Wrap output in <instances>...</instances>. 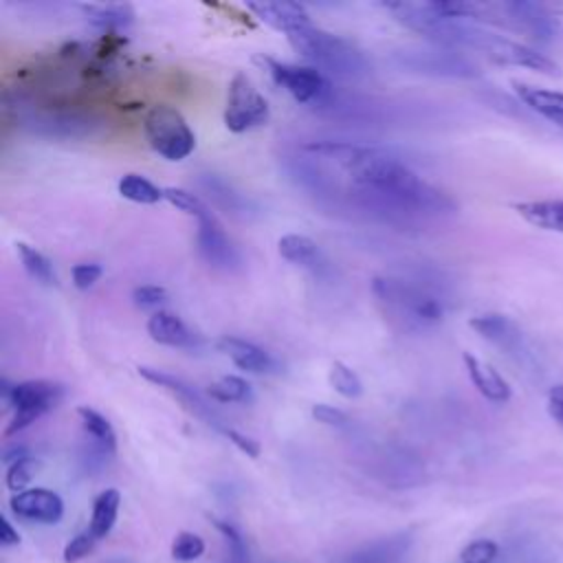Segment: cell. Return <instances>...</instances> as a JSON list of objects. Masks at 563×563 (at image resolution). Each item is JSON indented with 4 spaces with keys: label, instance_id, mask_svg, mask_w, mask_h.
I'll list each match as a JSON object with an SVG mask.
<instances>
[{
    "label": "cell",
    "instance_id": "cell-1",
    "mask_svg": "<svg viewBox=\"0 0 563 563\" xmlns=\"http://www.w3.org/2000/svg\"><path fill=\"white\" fill-rule=\"evenodd\" d=\"M306 150L336 161L350 176V196L389 222L411 224L418 218H438L455 211L451 196L383 150L336 141L308 143Z\"/></svg>",
    "mask_w": 563,
    "mask_h": 563
},
{
    "label": "cell",
    "instance_id": "cell-2",
    "mask_svg": "<svg viewBox=\"0 0 563 563\" xmlns=\"http://www.w3.org/2000/svg\"><path fill=\"white\" fill-rule=\"evenodd\" d=\"M400 24L407 29L438 42L440 46L455 48V51H477L486 57H490L497 64L508 66H521L545 75H556L559 66L545 57L543 53L508 40L504 35H497L493 31H486L473 20L466 18H451L442 11L440 2H385L383 4Z\"/></svg>",
    "mask_w": 563,
    "mask_h": 563
},
{
    "label": "cell",
    "instance_id": "cell-3",
    "mask_svg": "<svg viewBox=\"0 0 563 563\" xmlns=\"http://www.w3.org/2000/svg\"><path fill=\"white\" fill-rule=\"evenodd\" d=\"M372 292L385 314L405 330H424L444 319V299L416 279L378 275Z\"/></svg>",
    "mask_w": 563,
    "mask_h": 563
},
{
    "label": "cell",
    "instance_id": "cell-4",
    "mask_svg": "<svg viewBox=\"0 0 563 563\" xmlns=\"http://www.w3.org/2000/svg\"><path fill=\"white\" fill-rule=\"evenodd\" d=\"M288 42L306 62H310L312 68L321 73L343 79H356L369 73V62L356 44L314 24L288 33Z\"/></svg>",
    "mask_w": 563,
    "mask_h": 563
},
{
    "label": "cell",
    "instance_id": "cell-5",
    "mask_svg": "<svg viewBox=\"0 0 563 563\" xmlns=\"http://www.w3.org/2000/svg\"><path fill=\"white\" fill-rule=\"evenodd\" d=\"M0 394L4 405L11 409V420L4 427V438H11L55 409L64 398V385L46 378H31L20 383H9L2 378Z\"/></svg>",
    "mask_w": 563,
    "mask_h": 563
},
{
    "label": "cell",
    "instance_id": "cell-6",
    "mask_svg": "<svg viewBox=\"0 0 563 563\" xmlns=\"http://www.w3.org/2000/svg\"><path fill=\"white\" fill-rule=\"evenodd\" d=\"M143 130L147 143L167 161H183L196 147V134L174 106L156 103L145 112Z\"/></svg>",
    "mask_w": 563,
    "mask_h": 563
},
{
    "label": "cell",
    "instance_id": "cell-7",
    "mask_svg": "<svg viewBox=\"0 0 563 563\" xmlns=\"http://www.w3.org/2000/svg\"><path fill=\"white\" fill-rule=\"evenodd\" d=\"M257 62L262 66H266L273 81L277 86H282L297 103L323 106L332 99V84L321 70H317L312 66L277 62L266 55L257 57Z\"/></svg>",
    "mask_w": 563,
    "mask_h": 563
},
{
    "label": "cell",
    "instance_id": "cell-8",
    "mask_svg": "<svg viewBox=\"0 0 563 563\" xmlns=\"http://www.w3.org/2000/svg\"><path fill=\"white\" fill-rule=\"evenodd\" d=\"M271 110L264 95L253 86L244 73H235L229 84L224 125L229 132L242 134L253 128H260L268 121Z\"/></svg>",
    "mask_w": 563,
    "mask_h": 563
},
{
    "label": "cell",
    "instance_id": "cell-9",
    "mask_svg": "<svg viewBox=\"0 0 563 563\" xmlns=\"http://www.w3.org/2000/svg\"><path fill=\"white\" fill-rule=\"evenodd\" d=\"M396 59L400 62V66L413 73H424L435 77H475L477 75V66L464 53L446 46H438V48L407 46L396 53Z\"/></svg>",
    "mask_w": 563,
    "mask_h": 563
},
{
    "label": "cell",
    "instance_id": "cell-10",
    "mask_svg": "<svg viewBox=\"0 0 563 563\" xmlns=\"http://www.w3.org/2000/svg\"><path fill=\"white\" fill-rule=\"evenodd\" d=\"M196 244L200 257L216 271L222 273H235L242 268V255L235 242L227 235L224 227L216 218V213L209 209L198 218V233Z\"/></svg>",
    "mask_w": 563,
    "mask_h": 563
},
{
    "label": "cell",
    "instance_id": "cell-11",
    "mask_svg": "<svg viewBox=\"0 0 563 563\" xmlns=\"http://www.w3.org/2000/svg\"><path fill=\"white\" fill-rule=\"evenodd\" d=\"M139 374L150 380L152 385L156 387H163L167 389L169 394H174L187 411H191L196 418H200L205 424H209L211 429H216L218 433H227L231 427L218 416V411L211 407V402L196 389L191 387L189 383H185L183 378L169 374V372H163V369H156V367H147V365H141L139 367Z\"/></svg>",
    "mask_w": 563,
    "mask_h": 563
},
{
    "label": "cell",
    "instance_id": "cell-12",
    "mask_svg": "<svg viewBox=\"0 0 563 563\" xmlns=\"http://www.w3.org/2000/svg\"><path fill=\"white\" fill-rule=\"evenodd\" d=\"M9 506L18 517L29 521L57 523L64 517L62 497L48 488H26L22 493H15Z\"/></svg>",
    "mask_w": 563,
    "mask_h": 563
},
{
    "label": "cell",
    "instance_id": "cell-13",
    "mask_svg": "<svg viewBox=\"0 0 563 563\" xmlns=\"http://www.w3.org/2000/svg\"><path fill=\"white\" fill-rule=\"evenodd\" d=\"M147 334L152 341L167 347L191 350L200 345V334H196L178 314L169 310H156L147 319Z\"/></svg>",
    "mask_w": 563,
    "mask_h": 563
},
{
    "label": "cell",
    "instance_id": "cell-14",
    "mask_svg": "<svg viewBox=\"0 0 563 563\" xmlns=\"http://www.w3.org/2000/svg\"><path fill=\"white\" fill-rule=\"evenodd\" d=\"M218 350L229 356L233 361L235 367L244 369V372H251V374H268V372H275L277 369V363L275 358L264 350L260 347L257 343L253 341H246V339H240V336H220L218 339Z\"/></svg>",
    "mask_w": 563,
    "mask_h": 563
},
{
    "label": "cell",
    "instance_id": "cell-15",
    "mask_svg": "<svg viewBox=\"0 0 563 563\" xmlns=\"http://www.w3.org/2000/svg\"><path fill=\"white\" fill-rule=\"evenodd\" d=\"M462 361H464V367H466V374L473 383V387L490 402H497V405H504L510 400L512 396V389L508 385V380L486 361L477 358L475 354L471 352H464L462 354Z\"/></svg>",
    "mask_w": 563,
    "mask_h": 563
},
{
    "label": "cell",
    "instance_id": "cell-16",
    "mask_svg": "<svg viewBox=\"0 0 563 563\" xmlns=\"http://www.w3.org/2000/svg\"><path fill=\"white\" fill-rule=\"evenodd\" d=\"M246 7L262 22H266L277 31H284L286 35L312 24L306 7L299 2H249Z\"/></svg>",
    "mask_w": 563,
    "mask_h": 563
},
{
    "label": "cell",
    "instance_id": "cell-17",
    "mask_svg": "<svg viewBox=\"0 0 563 563\" xmlns=\"http://www.w3.org/2000/svg\"><path fill=\"white\" fill-rule=\"evenodd\" d=\"M512 88H515V95L519 97V101L526 108L541 114L550 123L563 128V92L530 86V84H523V81H512Z\"/></svg>",
    "mask_w": 563,
    "mask_h": 563
},
{
    "label": "cell",
    "instance_id": "cell-18",
    "mask_svg": "<svg viewBox=\"0 0 563 563\" xmlns=\"http://www.w3.org/2000/svg\"><path fill=\"white\" fill-rule=\"evenodd\" d=\"M512 209L532 227L563 233V198H543V200H523L515 202Z\"/></svg>",
    "mask_w": 563,
    "mask_h": 563
},
{
    "label": "cell",
    "instance_id": "cell-19",
    "mask_svg": "<svg viewBox=\"0 0 563 563\" xmlns=\"http://www.w3.org/2000/svg\"><path fill=\"white\" fill-rule=\"evenodd\" d=\"M468 325L484 339L493 341L495 345L504 347V350H512L519 345V330L517 325L504 317V314H495V312H488V314H477L468 321Z\"/></svg>",
    "mask_w": 563,
    "mask_h": 563
},
{
    "label": "cell",
    "instance_id": "cell-20",
    "mask_svg": "<svg viewBox=\"0 0 563 563\" xmlns=\"http://www.w3.org/2000/svg\"><path fill=\"white\" fill-rule=\"evenodd\" d=\"M277 251L286 262L310 268V271H317L321 266V260H323L321 251H319V244L314 240H310L308 235H301V233L282 235L279 242H277Z\"/></svg>",
    "mask_w": 563,
    "mask_h": 563
},
{
    "label": "cell",
    "instance_id": "cell-21",
    "mask_svg": "<svg viewBox=\"0 0 563 563\" xmlns=\"http://www.w3.org/2000/svg\"><path fill=\"white\" fill-rule=\"evenodd\" d=\"M86 15V20L106 31V33H112V31H119V29H125L128 24H132V18H134V11L130 4H114V2H108V4H81L79 7Z\"/></svg>",
    "mask_w": 563,
    "mask_h": 563
},
{
    "label": "cell",
    "instance_id": "cell-22",
    "mask_svg": "<svg viewBox=\"0 0 563 563\" xmlns=\"http://www.w3.org/2000/svg\"><path fill=\"white\" fill-rule=\"evenodd\" d=\"M119 506H121V493L117 488H106L95 497L88 530L97 539H103L110 534V530L117 521V515H119Z\"/></svg>",
    "mask_w": 563,
    "mask_h": 563
},
{
    "label": "cell",
    "instance_id": "cell-23",
    "mask_svg": "<svg viewBox=\"0 0 563 563\" xmlns=\"http://www.w3.org/2000/svg\"><path fill=\"white\" fill-rule=\"evenodd\" d=\"M95 123H90L88 117L79 114H46V117H35L33 130L44 132L51 136H86L90 134Z\"/></svg>",
    "mask_w": 563,
    "mask_h": 563
},
{
    "label": "cell",
    "instance_id": "cell-24",
    "mask_svg": "<svg viewBox=\"0 0 563 563\" xmlns=\"http://www.w3.org/2000/svg\"><path fill=\"white\" fill-rule=\"evenodd\" d=\"M77 416H79L84 431L92 440V444H97L99 449H103L106 453L112 455L117 451V433H114V427L110 424V420L92 407H79Z\"/></svg>",
    "mask_w": 563,
    "mask_h": 563
},
{
    "label": "cell",
    "instance_id": "cell-25",
    "mask_svg": "<svg viewBox=\"0 0 563 563\" xmlns=\"http://www.w3.org/2000/svg\"><path fill=\"white\" fill-rule=\"evenodd\" d=\"M117 187L121 198L136 205H156L165 200V189H161L158 185H154L150 178L141 174H125Z\"/></svg>",
    "mask_w": 563,
    "mask_h": 563
},
{
    "label": "cell",
    "instance_id": "cell-26",
    "mask_svg": "<svg viewBox=\"0 0 563 563\" xmlns=\"http://www.w3.org/2000/svg\"><path fill=\"white\" fill-rule=\"evenodd\" d=\"M207 396L216 402H242V405H249L255 398L251 383L244 380L242 376L218 378L207 387Z\"/></svg>",
    "mask_w": 563,
    "mask_h": 563
},
{
    "label": "cell",
    "instance_id": "cell-27",
    "mask_svg": "<svg viewBox=\"0 0 563 563\" xmlns=\"http://www.w3.org/2000/svg\"><path fill=\"white\" fill-rule=\"evenodd\" d=\"M18 253H20V260H22V266L24 271L40 284L44 286H57V273L53 268V262L42 253L37 251L35 246H29L24 242L18 244Z\"/></svg>",
    "mask_w": 563,
    "mask_h": 563
},
{
    "label": "cell",
    "instance_id": "cell-28",
    "mask_svg": "<svg viewBox=\"0 0 563 563\" xmlns=\"http://www.w3.org/2000/svg\"><path fill=\"white\" fill-rule=\"evenodd\" d=\"M328 380L334 387V391L341 394L343 398H358L363 394V383L358 374L352 367H347L343 361H334L330 365Z\"/></svg>",
    "mask_w": 563,
    "mask_h": 563
},
{
    "label": "cell",
    "instance_id": "cell-29",
    "mask_svg": "<svg viewBox=\"0 0 563 563\" xmlns=\"http://www.w3.org/2000/svg\"><path fill=\"white\" fill-rule=\"evenodd\" d=\"M37 471H40V462L29 455V457L18 460V462H13V464L7 466L4 482H7L9 490L22 493V490H26V486L31 484V479L37 475Z\"/></svg>",
    "mask_w": 563,
    "mask_h": 563
},
{
    "label": "cell",
    "instance_id": "cell-30",
    "mask_svg": "<svg viewBox=\"0 0 563 563\" xmlns=\"http://www.w3.org/2000/svg\"><path fill=\"white\" fill-rule=\"evenodd\" d=\"M165 200H167L172 207H176L178 211H183V213H187V216H191V218H196V220H198L202 213L209 211V207H207L205 200H200L196 194H191V191H187V189H183V187H165Z\"/></svg>",
    "mask_w": 563,
    "mask_h": 563
},
{
    "label": "cell",
    "instance_id": "cell-31",
    "mask_svg": "<svg viewBox=\"0 0 563 563\" xmlns=\"http://www.w3.org/2000/svg\"><path fill=\"white\" fill-rule=\"evenodd\" d=\"M202 185L209 191V196H213L218 200V205H222V207H227L231 211H244V205L249 207V202L244 200L242 194L233 191L224 180H220V178H216L211 174L202 180Z\"/></svg>",
    "mask_w": 563,
    "mask_h": 563
},
{
    "label": "cell",
    "instance_id": "cell-32",
    "mask_svg": "<svg viewBox=\"0 0 563 563\" xmlns=\"http://www.w3.org/2000/svg\"><path fill=\"white\" fill-rule=\"evenodd\" d=\"M205 554V541L196 534V532H178L174 543H172V556L176 561H183V563H189V561H196Z\"/></svg>",
    "mask_w": 563,
    "mask_h": 563
},
{
    "label": "cell",
    "instance_id": "cell-33",
    "mask_svg": "<svg viewBox=\"0 0 563 563\" xmlns=\"http://www.w3.org/2000/svg\"><path fill=\"white\" fill-rule=\"evenodd\" d=\"M97 541H99V539H97L90 530L79 532V534L73 537V539L66 543V548H64V563H77V561L86 559L88 554H92Z\"/></svg>",
    "mask_w": 563,
    "mask_h": 563
},
{
    "label": "cell",
    "instance_id": "cell-34",
    "mask_svg": "<svg viewBox=\"0 0 563 563\" xmlns=\"http://www.w3.org/2000/svg\"><path fill=\"white\" fill-rule=\"evenodd\" d=\"M499 548L495 541L490 539H477V541H471L462 554H460V561L462 563H490L495 561Z\"/></svg>",
    "mask_w": 563,
    "mask_h": 563
},
{
    "label": "cell",
    "instance_id": "cell-35",
    "mask_svg": "<svg viewBox=\"0 0 563 563\" xmlns=\"http://www.w3.org/2000/svg\"><path fill=\"white\" fill-rule=\"evenodd\" d=\"M132 299L139 308H158L167 303V290L163 286H156V284H143V286H136L132 290Z\"/></svg>",
    "mask_w": 563,
    "mask_h": 563
},
{
    "label": "cell",
    "instance_id": "cell-36",
    "mask_svg": "<svg viewBox=\"0 0 563 563\" xmlns=\"http://www.w3.org/2000/svg\"><path fill=\"white\" fill-rule=\"evenodd\" d=\"M101 273H103V268H101L97 262H81V264H75L73 271H70L73 284H75V288H79V290L92 288V286L99 282Z\"/></svg>",
    "mask_w": 563,
    "mask_h": 563
},
{
    "label": "cell",
    "instance_id": "cell-37",
    "mask_svg": "<svg viewBox=\"0 0 563 563\" xmlns=\"http://www.w3.org/2000/svg\"><path fill=\"white\" fill-rule=\"evenodd\" d=\"M211 521H213V526L224 534V539L229 541L231 552H233V559H235L238 563H242L244 556H246V548H244V539H242V534L238 532V528L231 526L229 521L218 519V517H211Z\"/></svg>",
    "mask_w": 563,
    "mask_h": 563
},
{
    "label": "cell",
    "instance_id": "cell-38",
    "mask_svg": "<svg viewBox=\"0 0 563 563\" xmlns=\"http://www.w3.org/2000/svg\"><path fill=\"white\" fill-rule=\"evenodd\" d=\"M312 418L321 424H328V427H343L350 422L347 413L339 407H332V405H325V402H319L312 407Z\"/></svg>",
    "mask_w": 563,
    "mask_h": 563
},
{
    "label": "cell",
    "instance_id": "cell-39",
    "mask_svg": "<svg viewBox=\"0 0 563 563\" xmlns=\"http://www.w3.org/2000/svg\"><path fill=\"white\" fill-rule=\"evenodd\" d=\"M224 438H229L242 453H246L249 457H257L260 455V442L257 440H253V438H249L246 433H242V431H238V429H229L227 433H224Z\"/></svg>",
    "mask_w": 563,
    "mask_h": 563
},
{
    "label": "cell",
    "instance_id": "cell-40",
    "mask_svg": "<svg viewBox=\"0 0 563 563\" xmlns=\"http://www.w3.org/2000/svg\"><path fill=\"white\" fill-rule=\"evenodd\" d=\"M548 413L563 427V383L552 385L548 391Z\"/></svg>",
    "mask_w": 563,
    "mask_h": 563
},
{
    "label": "cell",
    "instance_id": "cell-41",
    "mask_svg": "<svg viewBox=\"0 0 563 563\" xmlns=\"http://www.w3.org/2000/svg\"><path fill=\"white\" fill-rule=\"evenodd\" d=\"M0 526H2L0 543H2V545H18V543H20V534H18V530L11 526V521H9L7 517H0Z\"/></svg>",
    "mask_w": 563,
    "mask_h": 563
},
{
    "label": "cell",
    "instance_id": "cell-42",
    "mask_svg": "<svg viewBox=\"0 0 563 563\" xmlns=\"http://www.w3.org/2000/svg\"><path fill=\"white\" fill-rule=\"evenodd\" d=\"M24 457H29V449L26 446H11V449H4V453H2V460H4V464L9 466V464H13V462H18V460H24Z\"/></svg>",
    "mask_w": 563,
    "mask_h": 563
}]
</instances>
